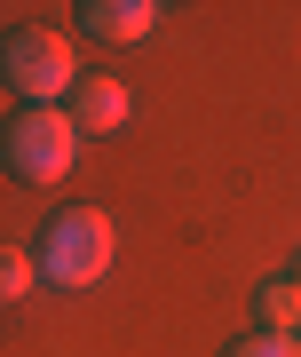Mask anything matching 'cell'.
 <instances>
[{
    "label": "cell",
    "instance_id": "6da1fadb",
    "mask_svg": "<svg viewBox=\"0 0 301 357\" xmlns=\"http://www.w3.org/2000/svg\"><path fill=\"white\" fill-rule=\"evenodd\" d=\"M79 135L72 112L63 103H24V112L8 119V135H0V151H8V175L16 183H63L79 167Z\"/></svg>",
    "mask_w": 301,
    "mask_h": 357
},
{
    "label": "cell",
    "instance_id": "7a4b0ae2",
    "mask_svg": "<svg viewBox=\"0 0 301 357\" xmlns=\"http://www.w3.org/2000/svg\"><path fill=\"white\" fill-rule=\"evenodd\" d=\"M111 255H119L111 222H103L95 206H72V215H56L48 246H40V270H48L56 286L88 294V286H103V278H111Z\"/></svg>",
    "mask_w": 301,
    "mask_h": 357
},
{
    "label": "cell",
    "instance_id": "3957f363",
    "mask_svg": "<svg viewBox=\"0 0 301 357\" xmlns=\"http://www.w3.org/2000/svg\"><path fill=\"white\" fill-rule=\"evenodd\" d=\"M0 72H8V88L24 103H56L79 88V56L63 32H8V48H0Z\"/></svg>",
    "mask_w": 301,
    "mask_h": 357
},
{
    "label": "cell",
    "instance_id": "277c9868",
    "mask_svg": "<svg viewBox=\"0 0 301 357\" xmlns=\"http://www.w3.org/2000/svg\"><path fill=\"white\" fill-rule=\"evenodd\" d=\"M79 16H88V40H111V48H127V40H150V32H159V0H88V8H79Z\"/></svg>",
    "mask_w": 301,
    "mask_h": 357
},
{
    "label": "cell",
    "instance_id": "5b68a950",
    "mask_svg": "<svg viewBox=\"0 0 301 357\" xmlns=\"http://www.w3.org/2000/svg\"><path fill=\"white\" fill-rule=\"evenodd\" d=\"M72 128H79V135L127 128V88H119V79H103V72H88V79L72 88Z\"/></svg>",
    "mask_w": 301,
    "mask_h": 357
},
{
    "label": "cell",
    "instance_id": "8992f818",
    "mask_svg": "<svg viewBox=\"0 0 301 357\" xmlns=\"http://www.w3.org/2000/svg\"><path fill=\"white\" fill-rule=\"evenodd\" d=\"M262 333H293V342H301V278L262 286Z\"/></svg>",
    "mask_w": 301,
    "mask_h": 357
},
{
    "label": "cell",
    "instance_id": "52a82bcc",
    "mask_svg": "<svg viewBox=\"0 0 301 357\" xmlns=\"http://www.w3.org/2000/svg\"><path fill=\"white\" fill-rule=\"evenodd\" d=\"M40 278V255H24V246H0V302H24Z\"/></svg>",
    "mask_w": 301,
    "mask_h": 357
},
{
    "label": "cell",
    "instance_id": "ba28073f",
    "mask_svg": "<svg viewBox=\"0 0 301 357\" xmlns=\"http://www.w3.org/2000/svg\"><path fill=\"white\" fill-rule=\"evenodd\" d=\"M230 357H301V342H293V333H246Z\"/></svg>",
    "mask_w": 301,
    "mask_h": 357
}]
</instances>
